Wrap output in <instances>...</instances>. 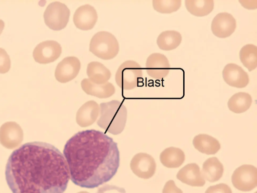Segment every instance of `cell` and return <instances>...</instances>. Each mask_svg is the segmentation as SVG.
Returning a JSON list of instances; mask_svg holds the SVG:
<instances>
[{
  "label": "cell",
  "instance_id": "1",
  "mask_svg": "<svg viewBox=\"0 0 257 193\" xmlns=\"http://www.w3.org/2000/svg\"><path fill=\"white\" fill-rule=\"evenodd\" d=\"M5 174L13 193H63L70 180L63 154L53 145L38 141L15 150Z\"/></svg>",
  "mask_w": 257,
  "mask_h": 193
},
{
  "label": "cell",
  "instance_id": "2",
  "mask_svg": "<svg viewBox=\"0 0 257 193\" xmlns=\"http://www.w3.org/2000/svg\"><path fill=\"white\" fill-rule=\"evenodd\" d=\"M63 156L70 178L76 186L93 188L109 181L119 165L117 144L102 132H79L66 142Z\"/></svg>",
  "mask_w": 257,
  "mask_h": 193
},
{
  "label": "cell",
  "instance_id": "3",
  "mask_svg": "<svg viewBox=\"0 0 257 193\" xmlns=\"http://www.w3.org/2000/svg\"><path fill=\"white\" fill-rule=\"evenodd\" d=\"M100 116L97 124L113 134L120 133L123 129L126 118V109L118 100H113L100 104Z\"/></svg>",
  "mask_w": 257,
  "mask_h": 193
},
{
  "label": "cell",
  "instance_id": "4",
  "mask_svg": "<svg viewBox=\"0 0 257 193\" xmlns=\"http://www.w3.org/2000/svg\"><path fill=\"white\" fill-rule=\"evenodd\" d=\"M89 51L101 59L108 60L114 58L118 53L119 44L112 34L101 31L92 38Z\"/></svg>",
  "mask_w": 257,
  "mask_h": 193
},
{
  "label": "cell",
  "instance_id": "5",
  "mask_svg": "<svg viewBox=\"0 0 257 193\" xmlns=\"http://www.w3.org/2000/svg\"><path fill=\"white\" fill-rule=\"evenodd\" d=\"M142 77L143 70L140 64L134 60H127L118 68L115 80L119 88L130 90L138 86Z\"/></svg>",
  "mask_w": 257,
  "mask_h": 193
},
{
  "label": "cell",
  "instance_id": "6",
  "mask_svg": "<svg viewBox=\"0 0 257 193\" xmlns=\"http://www.w3.org/2000/svg\"><path fill=\"white\" fill-rule=\"evenodd\" d=\"M70 14L69 9L64 4L53 2L47 6L44 12L45 23L52 30H61L66 26Z\"/></svg>",
  "mask_w": 257,
  "mask_h": 193
},
{
  "label": "cell",
  "instance_id": "7",
  "mask_svg": "<svg viewBox=\"0 0 257 193\" xmlns=\"http://www.w3.org/2000/svg\"><path fill=\"white\" fill-rule=\"evenodd\" d=\"M231 182L233 186L242 192H248L257 186V169L250 164H243L233 172Z\"/></svg>",
  "mask_w": 257,
  "mask_h": 193
},
{
  "label": "cell",
  "instance_id": "8",
  "mask_svg": "<svg viewBox=\"0 0 257 193\" xmlns=\"http://www.w3.org/2000/svg\"><path fill=\"white\" fill-rule=\"evenodd\" d=\"M62 47L57 42L46 40L39 44L33 51L35 60L40 64H48L55 61L61 55Z\"/></svg>",
  "mask_w": 257,
  "mask_h": 193
},
{
  "label": "cell",
  "instance_id": "9",
  "mask_svg": "<svg viewBox=\"0 0 257 193\" xmlns=\"http://www.w3.org/2000/svg\"><path fill=\"white\" fill-rule=\"evenodd\" d=\"M130 166L137 176L144 179H148L153 176L156 170V164L154 158L149 154L142 152L133 157Z\"/></svg>",
  "mask_w": 257,
  "mask_h": 193
},
{
  "label": "cell",
  "instance_id": "10",
  "mask_svg": "<svg viewBox=\"0 0 257 193\" xmlns=\"http://www.w3.org/2000/svg\"><path fill=\"white\" fill-rule=\"evenodd\" d=\"M80 68V62L78 58L66 57L57 64L55 71V78L61 83L69 82L76 77Z\"/></svg>",
  "mask_w": 257,
  "mask_h": 193
},
{
  "label": "cell",
  "instance_id": "11",
  "mask_svg": "<svg viewBox=\"0 0 257 193\" xmlns=\"http://www.w3.org/2000/svg\"><path fill=\"white\" fill-rule=\"evenodd\" d=\"M146 68L150 76L156 80H161L168 74L170 65L165 55L154 53L147 58Z\"/></svg>",
  "mask_w": 257,
  "mask_h": 193
},
{
  "label": "cell",
  "instance_id": "12",
  "mask_svg": "<svg viewBox=\"0 0 257 193\" xmlns=\"http://www.w3.org/2000/svg\"><path fill=\"white\" fill-rule=\"evenodd\" d=\"M236 27V20L231 14L220 12L213 19L211 29L213 34L216 36L226 38L233 33Z\"/></svg>",
  "mask_w": 257,
  "mask_h": 193
},
{
  "label": "cell",
  "instance_id": "13",
  "mask_svg": "<svg viewBox=\"0 0 257 193\" xmlns=\"http://www.w3.org/2000/svg\"><path fill=\"white\" fill-rule=\"evenodd\" d=\"M225 82L230 86L243 88L249 82V76L242 68L234 63L227 64L222 71Z\"/></svg>",
  "mask_w": 257,
  "mask_h": 193
},
{
  "label": "cell",
  "instance_id": "14",
  "mask_svg": "<svg viewBox=\"0 0 257 193\" xmlns=\"http://www.w3.org/2000/svg\"><path fill=\"white\" fill-rule=\"evenodd\" d=\"M98 18L97 12L94 7L85 4L79 7L75 12L73 20L75 26L83 30H91Z\"/></svg>",
  "mask_w": 257,
  "mask_h": 193
},
{
  "label": "cell",
  "instance_id": "15",
  "mask_svg": "<svg viewBox=\"0 0 257 193\" xmlns=\"http://www.w3.org/2000/svg\"><path fill=\"white\" fill-rule=\"evenodd\" d=\"M176 177L182 182L192 186H202L205 184L200 168L195 163L185 166L179 170Z\"/></svg>",
  "mask_w": 257,
  "mask_h": 193
},
{
  "label": "cell",
  "instance_id": "16",
  "mask_svg": "<svg viewBox=\"0 0 257 193\" xmlns=\"http://www.w3.org/2000/svg\"><path fill=\"white\" fill-rule=\"evenodd\" d=\"M98 104L93 100L83 104L76 114V122L81 126L92 124L96 120L99 112Z\"/></svg>",
  "mask_w": 257,
  "mask_h": 193
},
{
  "label": "cell",
  "instance_id": "17",
  "mask_svg": "<svg viewBox=\"0 0 257 193\" xmlns=\"http://www.w3.org/2000/svg\"><path fill=\"white\" fill-rule=\"evenodd\" d=\"M81 86L83 90L87 94L99 98H104L111 96L115 92L113 85L107 82L102 84L93 83L88 78H84L81 82Z\"/></svg>",
  "mask_w": 257,
  "mask_h": 193
},
{
  "label": "cell",
  "instance_id": "18",
  "mask_svg": "<svg viewBox=\"0 0 257 193\" xmlns=\"http://www.w3.org/2000/svg\"><path fill=\"white\" fill-rule=\"evenodd\" d=\"M194 148L201 153L214 154L220 148L218 140L213 136L206 134H199L193 140Z\"/></svg>",
  "mask_w": 257,
  "mask_h": 193
},
{
  "label": "cell",
  "instance_id": "19",
  "mask_svg": "<svg viewBox=\"0 0 257 193\" xmlns=\"http://www.w3.org/2000/svg\"><path fill=\"white\" fill-rule=\"evenodd\" d=\"M185 160V156L182 150L175 147L165 149L160 154V160L162 164L168 168L180 166Z\"/></svg>",
  "mask_w": 257,
  "mask_h": 193
},
{
  "label": "cell",
  "instance_id": "20",
  "mask_svg": "<svg viewBox=\"0 0 257 193\" xmlns=\"http://www.w3.org/2000/svg\"><path fill=\"white\" fill-rule=\"evenodd\" d=\"M223 171V166L219 160L216 157H211L203 162L201 172L204 179L212 182L220 179Z\"/></svg>",
  "mask_w": 257,
  "mask_h": 193
},
{
  "label": "cell",
  "instance_id": "21",
  "mask_svg": "<svg viewBox=\"0 0 257 193\" xmlns=\"http://www.w3.org/2000/svg\"><path fill=\"white\" fill-rule=\"evenodd\" d=\"M86 73L88 79L97 84H104L111 77L110 70L98 62H89L87 65Z\"/></svg>",
  "mask_w": 257,
  "mask_h": 193
},
{
  "label": "cell",
  "instance_id": "22",
  "mask_svg": "<svg viewBox=\"0 0 257 193\" xmlns=\"http://www.w3.org/2000/svg\"><path fill=\"white\" fill-rule=\"evenodd\" d=\"M182 41L181 34L176 30H166L161 32L157 40L159 48L163 50H171L177 48Z\"/></svg>",
  "mask_w": 257,
  "mask_h": 193
},
{
  "label": "cell",
  "instance_id": "23",
  "mask_svg": "<svg viewBox=\"0 0 257 193\" xmlns=\"http://www.w3.org/2000/svg\"><path fill=\"white\" fill-rule=\"evenodd\" d=\"M252 103L251 96L248 93L239 92L233 94L228 100V108L231 112L240 114L250 108Z\"/></svg>",
  "mask_w": 257,
  "mask_h": 193
},
{
  "label": "cell",
  "instance_id": "24",
  "mask_svg": "<svg viewBox=\"0 0 257 193\" xmlns=\"http://www.w3.org/2000/svg\"><path fill=\"white\" fill-rule=\"evenodd\" d=\"M187 10L196 16H204L209 14L214 8L212 0H186L185 2Z\"/></svg>",
  "mask_w": 257,
  "mask_h": 193
},
{
  "label": "cell",
  "instance_id": "25",
  "mask_svg": "<svg viewBox=\"0 0 257 193\" xmlns=\"http://www.w3.org/2000/svg\"><path fill=\"white\" fill-rule=\"evenodd\" d=\"M239 58L248 71L254 70L257 66V47L252 44L245 45L240 50Z\"/></svg>",
  "mask_w": 257,
  "mask_h": 193
},
{
  "label": "cell",
  "instance_id": "26",
  "mask_svg": "<svg viewBox=\"0 0 257 193\" xmlns=\"http://www.w3.org/2000/svg\"><path fill=\"white\" fill-rule=\"evenodd\" d=\"M153 6L155 10L161 14H171L178 10L181 6V0H153Z\"/></svg>",
  "mask_w": 257,
  "mask_h": 193
},
{
  "label": "cell",
  "instance_id": "27",
  "mask_svg": "<svg viewBox=\"0 0 257 193\" xmlns=\"http://www.w3.org/2000/svg\"><path fill=\"white\" fill-rule=\"evenodd\" d=\"M11 68V60L6 51L0 48V73L7 72Z\"/></svg>",
  "mask_w": 257,
  "mask_h": 193
},
{
  "label": "cell",
  "instance_id": "28",
  "mask_svg": "<svg viewBox=\"0 0 257 193\" xmlns=\"http://www.w3.org/2000/svg\"><path fill=\"white\" fill-rule=\"evenodd\" d=\"M205 193H232V190L228 185L221 183L209 186Z\"/></svg>",
  "mask_w": 257,
  "mask_h": 193
},
{
  "label": "cell",
  "instance_id": "29",
  "mask_svg": "<svg viewBox=\"0 0 257 193\" xmlns=\"http://www.w3.org/2000/svg\"><path fill=\"white\" fill-rule=\"evenodd\" d=\"M162 193H183L182 190L178 188L173 180H168L165 184Z\"/></svg>",
  "mask_w": 257,
  "mask_h": 193
},
{
  "label": "cell",
  "instance_id": "30",
  "mask_svg": "<svg viewBox=\"0 0 257 193\" xmlns=\"http://www.w3.org/2000/svg\"><path fill=\"white\" fill-rule=\"evenodd\" d=\"M5 26L4 21L0 19V35L2 34Z\"/></svg>",
  "mask_w": 257,
  "mask_h": 193
},
{
  "label": "cell",
  "instance_id": "31",
  "mask_svg": "<svg viewBox=\"0 0 257 193\" xmlns=\"http://www.w3.org/2000/svg\"><path fill=\"white\" fill-rule=\"evenodd\" d=\"M77 193H89V192H87L86 191H82V192H78Z\"/></svg>",
  "mask_w": 257,
  "mask_h": 193
}]
</instances>
